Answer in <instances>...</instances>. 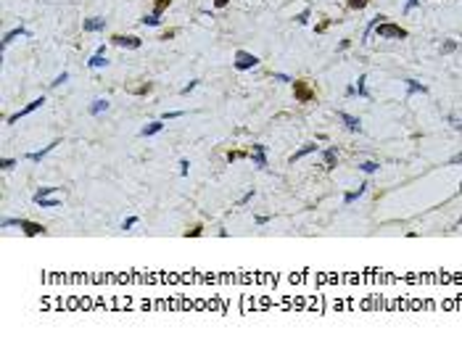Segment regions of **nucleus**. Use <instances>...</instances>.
I'll return each instance as SVG.
<instances>
[{
    "instance_id": "nucleus-1",
    "label": "nucleus",
    "mask_w": 462,
    "mask_h": 343,
    "mask_svg": "<svg viewBox=\"0 0 462 343\" xmlns=\"http://www.w3.org/2000/svg\"><path fill=\"white\" fill-rule=\"evenodd\" d=\"M375 29H378V37H396V40H404V37H407V29H404V27H399V24L380 21Z\"/></svg>"
},
{
    "instance_id": "nucleus-2",
    "label": "nucleus",
    "mask_w": 462,
    "mask_h": 343,
    "mask_svg": "<svg viewBox=\"0 0 462 343\" xmlns=\"http://www.w3.org/2000/svg\"><path fill=\"white\" fill-rule=\"evenodd\" d=\"M294 95H296L299 103H309L314 98V87L306 80H294Z\"/></svg>"
},
{
    "instance_id": "nucleus-3",
    "label": "nucleus",
    "mask_w": 462,
    "mask_h": 343,
    "mask_svg": "<svg viewBox=\"0 0 462 343\" xmlns=\"http://www.w3.org/2000/svg\"><path fill=\"white\" fill-rule=\"evenodd\" d=\"M254 66H259V58L254 53H249V51H238L235 53V69L238 71H249Z\"/></svg>"
},
{
    "instance_id": "nucleus-4",
    "label": "nucleus",
    "mask_w": 462,
    "mask_h": 343,
    "mask_svg": "<svg viewBox=\"0 0 462 343\" xmlns=\"http://www.w3.org/2000/svg\"><path fill=\"white\" fill-rule=\"evenodd\" d=\"M111 42L114 45H119V48H130V51H137L143 45V40L140 37H135V35H114L111 37Z\"/></svg>"
},
{
    "instance_id": "nucleus-5",
    "label": "nucleus",
    "mask_w": 462,
    "mask_h": 343,
    "mask_svg": "<svg viewBox=\"0 0 462 343\" xmlns=\"http://www.w3.org/2000/svg\"><path fill=\"white\" fill-rule=\"evenodd\" d=\"M251 161L259 166V169H267V148L261 145V143H256V145H251Z\"/></svg>"
},
{
    "instance_id": "nucleus-6",
    "label": "nucleus",
    "mask_w": 462,
    "mask_h": 343,
    "mask_svg": "<svg viewBox=\"0 0 462 343\" xmlns=\"http://www.w3.org/2000/svg\"><path fill=\"white\" fill-rule=\"evenodd\" d=\"M42 103H45V98H35L32 103H27V106L21 108V111H16V114H13V116L8 119V124H16V121H19L21 116H29V114H32V111H37V108H40Z\"/></svg>"
},
{
    "instance_id": "nucleus-7",
    "label": "nucleus",
    "mask_w": 462,
    "mask_h": 343,
    "mask_svg": "<svg viewBox=\"0 0 462 343\" xmlns=\"http://www.w3.org/2000/svg\"><path fill=\"white\" fill-rule=\"evenodd\" d=\"M16 227H21V230H24V235H29V238L42 235V232H45V227H42V225L29 222V219H16Z\"/></svg>"
},
{
    "instance_id": "nucleus-8",
    "label": "nucleus",
    "mask_w": 462,
    "mask_h": 343,
    "mask_svg": "<svg viewBox=\"0 0 462 343\" xmlns=\"http://www.w3.org/2000/svg\"><path fill=\"white\" fill-rule=\"evenodd\" d=\"M82 29H85V32H103V29H106V19H101V16H92V19H85Z\"/></svg>"
},
{
    "instance_id": "nucleus-9",
    "label": "nucleus",
    "mask_w": 462,
    "mask_h": 343,
    "mask_svg": "<svg viewBox=\"0 0 462 343\" xmlns=\"http://www.w3.org/2000/svg\"><path fill=\"white\" fill-rule=\"evenodd\" d=\"M87 111H90L92 116H101L103 111H109V101H106V98H95V101L90 103V108H87Z\"/></svg>"
},
{
    "instance_id": "nucleus-10",
    "label": "nucleus",
    "mask_w": 462,
    "mask_h": 343,
    "mask_svg": "<svg viewBox=\"0 0 462 343\" xmlns=\"http://www.w3.org/2000/svg\"><path fill=\"white\" fill-rule=\"evenodd\" d=\"M56 145H61V143H58V140H53V143H51V145H45L42 151H35V153H29V156H27V159H29V161H42V159H45V156H48V153H51V151H53Z\"/></svg>"
},
{
    "instance_id": "nucleus-11",
    "label": "nucleus",
    "mask_w": 462,
    "mask_h": 343,
    "mask_svg": "<svg viewBox=\"0 0 462 343\" xmlns=\"http://www.w3.org/2000/svg\"><path fill=\"white\" fill-rule=\"evenodd\" d=\"M314 151H317V145H314V143H306V145H301V148H299L294 156H290V164H296L299 159H304V156H309V153H314Z\"/></svg>"
},
{
    "instance_id": "nucleus-12",
    "label": "nucleus",
    "mask_w": 462,
    "mask_h": 343,
    "mask_svg": "<svg viewBox=\"0 0 462 343\" xmlns=\"http://www.w3.org/2000/svg\"><path fill=\"white\" fill-rule=\"evenodd\" d=\"M35 204H37L40 209H58V206H61V198H51V195H45V198H35Z\"/></svg>"
},
{
    "instance_id": "nucleus-13",
    "label": "nucleus",
    "mask_w": 462,
    "mask_h": 343,
    "mask_svg": "<svg viewBox=\"0 0 462 343\" xmlns=\"http://www.w3.org/2000/svg\"><path fill=\"white\" fill-rule=\"evenodd\" d=\"M24 35H29V32H27V29H24V27H16V29H11V32H8V35L3 37V48H6V45H11L13 40H19V37H24Z\"/></svg>"
},
{
    "instance_id": "nucleus-14",
    "label": "nucleus",
    "mask_w": 462,
    "mask_h": 343,
    "mask_svg": "<svg viewBox=\"0 0 462 343\" xmlns=\"http://www.w3.org/2000/svg\"><path fill=\"white\" fill-rule=\"evenodd\" d=\"M164 130V121H151V124H145V127L140 130V135L143 137H151V135H156V132H161Z\"/></svg>"
},
{
    "instance_id": "nucleus-15",
    "label": "nucleus",
    "mask_w": 462,
    "mask_h": 343,
    "mask_svg": "<svg viewBox=\"0 0 462 343\" xmlns=\"http://www.w3.org/2000/svg\"><path fill=\"white\" fill-rule=\"evenodd\" d=\"M87 64H90V66H92V69H101V66H106V64H109V61H106V53H101V51H95V56H92V58H90V61H87Z\"/></svg>"
},
{
    "instance_id": "nucleus-16",
    "label": "nucleus",
    "mask_w": 462,
    "mask_h": 343,
    "mask_svg": "<svg viewBox=\"0 0 462 343\" xmlns=\"http://www.w3.org/2000/svg\"><path fill=\"white\" fill-rule=\"evenodd\" d=\"M338 119H341V121L346 124L349 130H357V132H359V119H357V116H349V114H338Z\"/></svg>"
},
{
    "instance_id": "nucleus-17",
    "label": "nucleus",
    "mask_w": 462,
    "mask_h": 343,
    "mask_svg": "<svg viewBox=\"0 0 462 343\" xmlns=\"http://www.w3.org/2000/svg\"><path fill=\"white\" fill-rule=\"evenodd\" d=\"M415 92H428V87L415 80H407V95H415Z\"/></svg>"
},
{
    "instance_id": "nucleus-18",
    "label": "nucleus",
    "mask_w": 462,
    "mask_h": 343,
    "mask_svg": "<svg viewBox=\"0 0 462 343\" xmlns=\"http://www.w3.org/2000/svg\"><path fill=\"white\" fill-rule=\"evenodd\" d=\"M364 188H367V182H362V185H359V188L354 190V193H346V195H344V204H354V201H357V198L364 193Z\"/></svg>"
},
{
    "instance_id": "nucleus-19",
    "label": "nucleus",
    "mask_w": 462,
    "mask_h": 343,
    "mask_svg": "<svg viewBox=\"0 0 462 343\" xmlns=\"http://www.w3.org/2000/svg\"><path fill=\"white\" fill-rule=\"evenodd\" d=\"M322 159H325V166H328V169H333V166H335V148H328L325 153H322Z\"/></svg>"
},
{
    "instance_id": "nucleus-20",
    "label": "nucleus",
    "mask_w": 462,
    "mask_h": 343,
    "mask_svg": "<svg viewBox=\"0 0 462 343\" xmlns=\"http://www.w3.org/2000/svg\"><path fill=\"white\" fill-rule=\"evenodd\" d=\"M169 3H172V0H156V6H153V13H156V16H161V13L169 8Z\"/></svg>"
},
{
    "instance_id": "nucleus-21",
    "label": "nucleus",
    "mask_w": 462,
    "mask_h": 343,
    "mask_svg": "<svg viewBox=\"0 0 462 343\" xmlns=\"http://www.w3.org/2000/svg\"><path fill=\"white\" fill-rule=\"evenodd\" d=\"M143 24H148V27H159V24H161V16H156V13H148V16H143Z\"/></svg>"
},
{
    "instance_id": "nucleus-22",
    "label": "nucleus",
    "mask_w": 462,
    "mask_h": 343,
    "mask_svg": "<svg viewBox=\"0 0 462 343\" xmlns=\"http://www.w3.org/2000/svg\"><path fill=\"white\" fill-rule=\"evenodd\" d=\"M452 51H457V42H454V40H446V42L441 45V53L446 56V53H452Z\"/></svg>"
},
{
    "instance_id": "nucleus-23",
    "label": "nucleus",
    "mask_w": 462,
    "mask_h": 343,
    "mask_svg": "<svg viewBox=\"0 0 462 343\" xmlns=\"http://www.w3.org/2000/svg\"><path fill=\"white\" fill-rule=\"evenodd\" d=\"M359 169L370 175V172H378V164H375V161H364V164H359Z\"/></svg>"
},
{
    "instance_id": "nucleus-24",
    "label": "nucleus",
    "mask_w": 462,
    "mask_h": 343,
    "mask_svg": "<svg viewBox=\"0 0 462 343\" xmlns=\"http://www.w3.org/2000/svg\"><path fill=\"white\" fill-rule=\"evenodd\" d=\"M58 188H40L37 193H35V198H45V195H53Z\"/></svg>"
},
{
    "instance_id": "nucleus-25",
    "label": "nucleus",
    "mask_w": 462,
    "mask_h": 343,
    "mask_svg": "<svg viewBox=\"0 0 462 343\" xmlns=\"http://www.w3.org/2000/svg\"><path fill=\"white\" fill-rule=\"evenodd\" d=\"M370 3V0H349V8H354V11H359V8H364Z\"/></svg>"
},
{
    "instance_id": "nucleus-26",
    "label": "nucleus",
    "mask_w": 462,
    "mask_h": 343,
    "mask_svg": "<svg viewBox=\"0 0 462 343\" xmlns=\"http://www.w3.org/2000/svg\"><path fill=\"white\" fill-rule=\"evenodd\" d=\"M364 82H367V77L362 74L359 80H357V92H359V95H367V90H364Z\"/></svg>"
},
{
    "instance_id": "nucleus-27",
    "label": "nucleus",
    "mask_w": 462,
    "mask_h": 343,
    "mask_svg": "<svg viewBox=\"0 0 462 343\" xmlns=\"http://www.w3.org/2000/svg\"><path fill=\"white\" fill-rule=\"evenodd\" d=\"M66 80H69V74H66V71H61V74H58V77H56V80H53V82H51V85H53V87H58V85H64V82H66Z\"/></svg>"
},
{
    "instance_id": "nucleus-28",
    "label": "nucleus",
    "mask_w": 462,
    "mask_h": 343,
    "mask_svg": "<svg viewBox=\"0 0 462 343\" xmlns=\"http://www.w3.org/2000/svg\"><path fill=\"white\" fill-rule=\"evenodd\" d=\"M196 85H198V80H193V82H188V85H185V87H182V90H180V95H188V92H193V90H196Z\"/></svg>"
},
{
    "instance_id": "nucleus-29",
    "label": "nucleus",
    "mask_w": 462,
    "mask_h": 343,
    "mask_svg": "<svg viewBox=\"0 0 462 343\" xmlns=\"http://www.w3.org/2000/svg\"><path fill=\"white\" fill-rule=\"evenodd\" d=\"M135 225H137V216H130V219H125V222H121V230H132Z\"/></svg>"
},
{
    "instance_id": "nucleus-30",
    "label": "nucleus",
    "mask_w": 462,
    "mask_h": 343,
    "mask_svg": "<svg viewBox=\"0 0 462 343\" xmlns=\"http://www.w3.org/2000/svg\"><path fill=\"white\" fill-rule=\"evenodd\" d=\"M188 169H190V161H188V159H182V161H180V175L185 177V175H188Z\"/></svg>"
},
{
    "instance_id": "nucleus-31",
    "label": "nucleus",
    "mask_w": 462,
    "mask_h": 343,
    "mask_svg": "<svg viewBox=\"0 0 462 343\" xmlns=\"http://www.w3.org/2000/svg\"><path fill=\"white\" fill-rule=\"evenodd\" d=\"M13 166H16L13 159H3V161H0V169H13Z\"/></svg>"
},
{
    "instance_id": "nucleus-32",
    "label": "nucleus",
    "mask_w": 462,
    "mask_h": 343,
    "mask_svg": "<svg viewBox=\"0 0 462 343\" xmlns=\"http://www.w3.org/2000/svg\"><path fill=\"white\" fill-rule=\"evenodd\" d=\"M251 198H254V190H249V193H246V195H243V198L238 201V206H246V204H249Z\"/></svg>"
},
{
    "instance_id": "nucleus-33",
    "label": "nucleus",
    "mask_w": 462,
    "mask_h": 343,
    "mask_svg": "<svg viewBox=\"0 0 462 343\" xmlns=\"http://www.w3.org/2000/svg\"><path fill=\"white\" fill-rule=\"evenodd\" d=\"M272 80H277V82H294L288 74H272Z\"/></svg>"
},
{
    "instance_id": "nucleus-34",
    "label": "nucleus",
    "mask_w": 462,
    "mask_h": 343,
    "mask_svg": "<svg viewBox=\"0 0 462 343\" xmlns=\"http://www.w3.org/2000/svg\"><path fill=\"white\" fill-rule=\"evenodd\" d=\"M132 92H135V95H143V92H151V85H148V82H145V85H143V87H135V90H132Z\"/></svg>"
},
{
    "instance_id": "nucleus-35",
    "label": "nucleus",
    "mask_w": 462,
    "mask_h": 343,
    "mask_svg": "<svg viewBox=\"0 0 462 343\" xmlns=\"http://www.w3.org/2000/svg\"><path fill=\"white\" fill-rule=\"evenodd\" d=\"M296 21H299V24H306V21H309V11L299 13V16H296Z\"/></svg>"
},
{
    "instance_id": "nucleus-36",
    "label": "nucleus",
    "mask_w": 462,
    "mask_h": 343,
    "mask_svg": "<svg viewBox=\"0 0 462 343\" xmlns=\"http://www.w3.org/2000/svg\"><path fill=\"white\" fill-rule=\"evenodd\" d=\"M180 116H182V111H166V114H164V121H166V119H180Z\"/></svg>"
},
{
    "instance_id": "nucleus-37",
    "label": "nucleus",
    "mask_w": 462,
    "mask_h": 343,
    "mask_svg": "<svg viewBox=\"0 0 462 343\" xmlns=\"http://www.w3.org/2000/svg\"><path fill=\"white\" fill-rule=\"evenodd\" d=\"M240 156H246V153H240V151H233V153H227V161H235V159H240Z\"/></svg>"
},
{
    "instance_id": "nucleus-38",
    "label": "nucleus",
    "mask_w": 462,
    "mask_h": 343,
    "mask_svg": "<svg viewBox=\"0 0 462 343\" xmlns=\"http://www.w3.org/2000/svg\"><path fill=\"white\" fill-rule=\"evenodd\" d=\"M201 230H204V227H193V230L188 232V235H190V238H198V235H201Z\"/></svg>"
},
{
    "instance_id": "nucleus-39",
    "label": "nucleus",
    "mask_w": 462,
    "mask_h": 343,
    "mask_svg": "<svg viewBox=\"0 0 462 343\" xmlns=\"http://www.w3.org/2000/svg\"><path fill=\"white\" fill-rule=\"evenodd\" d=\"M175 35H177V32H175V29H169V32H164V35H161V40H172Z\"/></svg>"
},
{
    "instance_id": "nucleus-40",
    "label": "nucleus",
    "mask_w": 462,
    "mask_h": 343,
    "mask_svg": "<svg viewBox=\"0 0 462 343\" xmlns=\"http://www.w3.org/2000/svg\"><path fill=\"white\" fill-rule=\"evenodd\" d=\"M449 164H462V153H457V156H452V159H449Z\"/></svg>"
},
{
    "instance_id": "nucleus-41",
    "label": "nucleus",
    "mask_w": 462,
    "mask_h": 343,
    "mask_svg": "<svg viewBox=\"0 0 462 343\" xmlns=\"http://www.w3.org/2000/svg\"><path fill=\"white\" fill-rule=\"evenodd\" d=\"M227 3H230V0H214V6H217V8H225Z\"/></svg>"
},
{
    "instance_id": "nucleus-42",
    "label": "nucleus",
    "mask_w": 462,
    "mask_h": 343,
    "mask_svg": "<svg viewBox=\"0 0 462 343\" xmlns=\"http://www.w3.org/2000/svg\"><path fill=\"white\" fill-rule=\"evenodd\" d=\"M415 6H418V0H407V8H404V11H412Z\"/></svg>"
},
{
    "instance_id": "nucleus-43",
    "label": "nucleus",
    "mask_w": 462,
    "mask_h": 343,
    "mask_svg": "<svg viewBox=\"0 0 462 343\" xmlns=\"http://www.w3.org/2000/svg\"><path fill=\"white\" fill-rule=\"evenodd\" d=\"M452 124H454V127H457V130H462V121H457L454 116H452Z\"/></svg>"
},
{
    "instance_id": "nucleus-44",
    "label": "nucleus",
    "mask_w": 462,
    "mask_h": 343,
    "mask_svg": "<svg viewBox=\"0 0 462 343\" xmlns=\"http://www.w3.org/2000/svg\"><path fill=\"white\" fill-rule=\"evenodd\" d=\"M459 190H462V182H459Z\"/></svg>"
}]
</instances>
